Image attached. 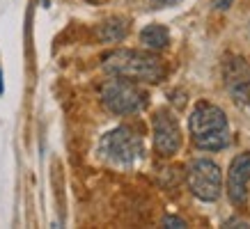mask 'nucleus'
<instances>
[{"label":"nucleus","mask_w":250,"mask_h":229,"mask_svg":"<svg viewBox=\"0 0 250 229\" xmlns=\"http://www.w3.org/2000/svg\"><path fill=\"white\" fill-rule=\"evenodd\" d=\"M140 41H143L149 51H163V48L170 44V32H167V28L159 25V23H152V25H145L143 28Z\"/></svg>","instance_id":"nucleus-10"},{"label":"nucleus","mask_w":250,"mask_h":229,"mask_svg":"<svg viewBox=\"0 0 250 229\" xmlns=\"http://www.w3.org/2000/svg\"><path fill=\"white\" fill-rule=\"evenodd\" d=\"M101 103L113 114H136L147 106V94L133 80L113 76L101 87Z\"/></svg>","instance_id":"nucleus-4"},{"label":"nucleus","mask_w":250,"mask_h":229,"mask_svg":"<svg viewBox=\"0 0 250 229\" xmlns=\"http://www.w3.org/2000/svg\"><path fill=\"white\" fill-rule=\"evenodd\" d=\"M250 183V152L239 153L228 170V197L232 204H243Z\"/></svg>","instance_id":"nucleus-8"},{"label":"nucleus","mask_w":250,"mask_h":229,"mask_svg":"<svg viewBox=\"0 0 250 229\" xmlns=\"http://www.w3.org/2000/svg\"><path fill=\"white\" fill-rule=\"evenodd\" d=\"M104 71L133 83H161L167 69L161 57L147 51H113L104 57Z\"/></svg>","instance_id":"nucleus-1"},{"label":"nucleus","mask_w":250,"mask_h":229,"mask_svg":"<svg viewBox=\"0 0 250 229\" xmlns=\"http://www.w3.org/2000/svg\"><path fill=\"white\" fill-rule=\"evenodd\" d=\"M90 2H99V0H90Z\"/></svg>","instance_id":"nucleus-15"},{"label":"nucleus","mask_w":250,"mask_h":229,"mask_svg":"<svg viewBox=\"0 0 250 229\" xmlns=\"http://www.w3.org/2000/svg\"><path fill=\"white\" fill-rule=\"evenodd\" d=\"M99 152L108 163L129 168V165L138 163V158L143 156V137L129 126H117V129L108 131L104 135L101 145H99Z\"/></svg>","instance_id":"nucleus-3"},{"label":"nucleus","mask_w":250,"mask_h":229,"mask_svg":"<svg viewBox=\"0 0 250 229\" xmlns=\"http://www.w3.org/2000/svg\"><path fill=\"white\" fill-rule=\"evenodd\" d=\"M5 92V85H2V71H0V94Z\"/></svg>","instance_id":"nucleus-14"},{"label":"nucleus","mask_w":250,"mask_h":229,"mask_svg":"<svg viewBox=\"0 0 250 229\" xmlns=\"http://www.w3.org/2000/svg\"><path fill=\"white\" fill-rule=\"evenodd\" d=\"M163 225H166V227H177V229L186 227V222H184L182 218H174V215H166V218H163Z\"/></svg>","instance_id":"nucleus-11"},{"label":"nucleus","mask_w":250,"mask_h":229,"mask_svg":"<svg viewBox=\"0 0 250 229\" xmlns=\"http://www.w3.org/2000/svg\"><path fill=\"white\" fill-rule=\"evenodd\" d=\"M126 32H129V21L124 16H110V19H106L99 25L97 37L104 44H117V41L126 37Z\"/></svg>","instance_id":"nucleus-9"},{"label":"nucleus","mask_w":250,"mask_h":229,"mask_svg":"<svg viewBox=\"0 0 250 229\" xmlns=\"http://www.w3.org/2000/svg\"><path fill=\"white\" fill-rule=\"evenodd\" d=\"M152 131H154V149L161 156H172L179 152L182 147V131L179 124L167 110H159L152 119Z\"/></svg>","instance_id":"nucleus-7"},{"label":"nucleus","mask_w":250,"mask_h":229,"mask_svg":"<svg viewBox=\"0 0 250 229\" xmlns=\"http://www.w3.org/2000/svg\"><path fill=\"white\" fill-rule=\"evenodd\" d=\"M223 80L236 106L250 108V62L246 57H228L223 64Z\"/></svg>","instance_id":"nucleus-6"},{"label":"nucleus","mask_w":250,"mask_h":229,"mask_svg":"<svg viewBox=\"0 0 250 229\" xmlns=\"http://www.w3.org/2000/svg\"><path fill=\"white\" fill-rule=\"evenodd\" d=\"M190 192L202 202H216L223 192V174L220 168L209 158H197L190 163L186 174Z\"/></svg>","instance_id":"nucleus-5"},{"label":"nucleus","mask_w":250,"mask_h":229,"mask_svg":"<svg viewBox=\"0 0 250 229\" xmlns=\"http://www.w3.org/2000/svg\"><path fill=\"white\" fill-rule=\"evenodd\" d=\"M190 137L202 152H220L229 145L228 117L218 106L209 101H200L188 117Z\"/></svg>","instance_id":"nucleus-2"},{"label":"nucleus","mask_w":250,"mask_h":229,"mask_svg":"<svg viewBox=\"0 0 250 229\" xmlns=\"http://www.w3.org/2000/svg\"><path fill=\"white\" fill-rule=\"evenodd\" d=\"M149 2H152V9H166L177 5V2H182V0H149Z\"/></svg>","instance_id":"nucleus-12"},{"label":"nucleus","mask_w":250,"mask_h":229,"mask_svg":"<svg viewBox=\"0 0 250 229\" xmlns=\"http://www.w3.org/2000/svg\"><path fill=\"white\" fill-rule=\"evenodd\" d=\"M232 2L234 0H213V7L218 9V12H225V9L232 7Z\"/></svg>","instance_id":"nucleus-13"}]
</instances>
